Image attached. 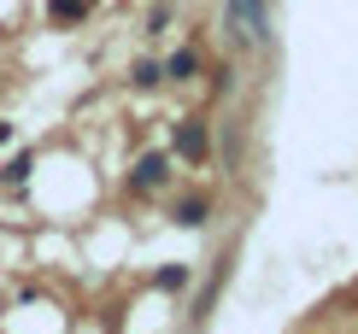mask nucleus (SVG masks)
Segmentation results:
<instances>
[{"mask_svg": "<svg viewBox=\"0 0 358 334\" xmlns=\"http://www.w3.org/2000/svg\"><path fill=\"white\" fill-rule=\"evenodd\" d=\"M206 147H212V141H206L200 124H182V129H176V153H182V159H206Z\"/></svg>", "mask_w": 358, "mask_h": 334, "instance_id": "obj_1", "label": "nucleus"}, {"mask_svg": "<svg viewBox=\"0 0 358 334\" xmlns=\"http://www.w3.org/2000/svg\"><path fill=\"white\" fill-rule=\"evenodd\" d=\"M88 12H94V0H48L53 24H77V18H88Z\"/></svg>", "mask_w": 358, "mask_h": 334, "instance_id": "obj_2", "label": "nucleus"}, {"mask_svg": "<svg viewBox=\"0 0 358 334\" xmlns=\"http://www.w3.org/2000/svg\"><path fill=\"white\" fill-rule=\"evenodd\" d=\"M165 170H171L165 153H147V159L136 164V188H159V182H165Z\"/></svg>", "mask_w": 358, "mask_h": 334, "instance_id": "obj_3", "label": "nucleus"}, {"mask_svg": "<svg viewBox=\"0 0 358 334\" xmlns=\"http://www.w3.org/2000/svg\"><path fill=\"white\" fill-rule=\"evenodd\" d=\"M176 223H206V200H182L176 205Z\"/></svg>", "mask_w": 358, "mask_h": 334, "instance_id": "obj_4", "label": "nucleus"}, {"mask_svg": "<svg viewBox=\"0 0 358 334\" xmlns=\"http://www.w3.org/2000/svg\"><path fill=\"white\" fill-rule=\"evenodd\" d=\"M29 164H36V159H29V153H18V159L6 164V170H0V182H24V176H29Z\"/></svg>", "mask_w": 358, "mask_h": 334, "instance_id": "obj_5", "label": "nucleus"}, {"mask_svg": "<svg viewBox=\"0 0 358 334\" xmlns=\"http://www.w3.org/2000/svg\"><path fill=\"white\" fill-rule=\"evenodd\" d=\"M171 77H194V53H176L171 59Z\"/></svg>", "mask_w": 358, "mask_h": 334, "instance_id": "obj_6", "label": "nucleus"}]
</instances>
